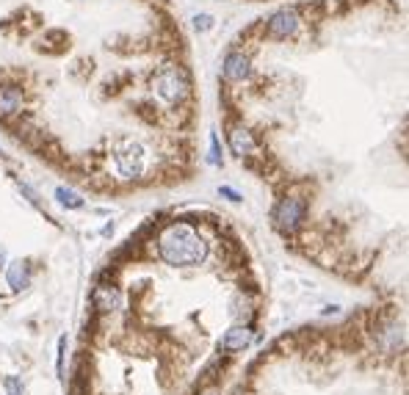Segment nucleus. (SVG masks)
Listing matches in <instances>:
<instances>
[{
  "label": "nucleus",
  "instance_id": "obj_1",
  "mask_svg": "<svg viewBox=\"0 0 409 395\" xmlns=\"http://www.w3.org/2000/svg\"><path fill=\"white\" fill-rule=\"evenodd\" d=\"M158 251L164 257L166 265L174 268H191L202 265L208 257V243L205 238L196 235L188 224H169L158 235Z\"/></svg>",
  "mask_w": 409,
  "mask_h": 395
},
{
  "label": "nucleus",
  "instance_id": "obj_2",
  "mask_svg": "<svg viewBox=\"0 0 409 395\" xmlns=\"http://www.w3.org/2000/svg\"><path fill=\"white\" fill-rule=\"evenodd\" d=\"M188 78L177 67H164L153 75V91L166 102H183L188 97Z\"/></svg>",
  "mask_w": 409,
  "mask_h": 395
},
{
  "label": "nucleus",
  "instance_id": "obj_3",
  "mask_svg": "<svg viewBox=\"0 0 409 395\" xmlns=\"http://www.w3.org/2000/svg\"><path fill=\"white\" fill-rule=\"evenodd\" d=\"M114 163H116V171H119L125 180L141 177V171H144V150H141V144L130 141V144H125L122 150H116Z\"/></svg>",
  "mask_w": 409,
  "mask_h": 395
},
{
  "label": "nucleus",
  "instance_id": "obj_4",
  "mask_svg": "<svg viewBox=\"0 0 409 395\" xmlns=\"http://www.w3.org/2000/svg\"><path fill=\"white\" fill-rule=\"evenodd\" d=\"M304 216V202L299 196H285L279 199V205L274 208V224L282 230V233H293L299 227Z\"/></svg>",
  "mask_w": 409,
  "mask_h": 395
},
{
  "label": "nucleus",
  "instance_id": "obj_5",
  "mask_svg": "<svg viewBox=\"0 0 409 395\" xmlns=\"http://www.w3.org/2000/svg\"><path fill=\"white\" fill-rule=\"evenodd\" d=\"M296 28H299V14L293 8H279L268 20V36H274V39H288L296 33Z\"/></svg>",
  "mask_w": 409,
  "mask_h": 395
},
{
  "label": "nucleus",
  "instance_id": "obj_6",
  "mask_svg": "<svg viewBox=\"0 0 409 395\" xmlns=\"http://www.w3.org/2000/svg\"><path fill=\"white\" fill-rule=\"evenodd\" d=\"M373 340H376V348H379V351L393 354V351L404 348L407 334H404V326H401V323H387V326H382L379 332H373Z\"/></svg>",
  "mask_w": 409,
  "mask_h": 395
},
{
  "label": "nucleus",
  "instance_id": "obj_7",
  "mask_svg": "<svg viewBox=\"0 0 409 395\" xmlns=\"http://www.w3.org/2000/svg\"><path fill=\"white\" fill-rule=\"evenodd\" d=\"M91 302L100 313H111L119 307V291L114 285H97L94 293H91Z\"/></svg>",
  "mask_w": 409,
  "mask_h": 395
},
{
  "label": "nucleus",
  "instance_id": "obj_8",
  "mask_svg": "<svg viewBox=\"0 0 409 395\" xmlns=\"http://www.w3.org/2000/svg\"><path fill=\"white\" fill-rule=\"evenodd\" d=\"M252 340H254V334H252L249 326H233V329L224 334L222 348H224V351H244V348L252 346Z\"/></svg>",
  "mask_w": 409,
  "mask_h": 395
},
{
  "label": "nucleus",
  "instance_id": "obj_9",
  "mask_svg": "<svg viewBox=\"0 0 409 395\" xmlns=\"http://www.w3.org/2000/svg\"><path fill=\"white\" fill-rule=\"evenodd\" d=\"M224 78L236 80V83L249 78V59H246L244 53H230L224 59Z\"/></svg>",
  "mask_w": 409,
  "mask_h": 395
},
{
  "label": "nucleus",
  "instance_id": "obj_10",
  "mask_svg": "<svg viewBox=\"0 0 409 395\" xmlns=\"http://www.w3.org/2000/svg\"><path fill=\"white\" fill-rule=\"evenodd\" d=\"M6 279H8L11 291H22V288H28V282H31V268H28V263H22V260L8 263V268H6Z\"/></svg>",
  "mask_w": 409,
  "mask_h": 395
},
{
  "label": "nucleus",
  "instance_id": "obj_11",
  "mask_svg": "<svg viewBox=\"0 0 409 395\" xmlns=\"http://www.w3.org/2000/svg\"><path fill=\"white\" fill-rule=\"evenodd\" d=\"M230 150H233V155H238V158L249 155V153L254 150L252 133L244 130V127H233V130H230Z\"/></svg>",
  "mask_w": 409,
  "mask_h": 395
},
{
  "label": "nucleus",
  "instance_id": "obj_12",
  "mask_svg": "<svg viewBox=\"0 0 409 395\" xmlns=\"http://www.w3.org/2000/svg\"><path fill=\"white\" fill-rule=\"evenodd\" d=\"M22 108V94L17 88H0V116H11Z\"/></svg>",
  "mask_w": 409,
  "mask_h": 395
},
{
  "label": "nucleus",
  "instance_id": "obj_13",
  "mask_svg": "<svg viewBox=\"0 0 409 395\" xmlns=\"http://www.w3.org/2000/svg\"><path fill=\"white\" fill-rule=\"evenodd\" d=\"M56 199H59L64 208H70V210L83 208V196L81 194H75V191H70V188H56Z\"/></svg>",
  "mask_w": 409,
  "mask_h": 395
},
{
  "label": "nucleus",
  "instance_id": "obj_14",
  "mask_svg": "<svg viewBox=\"0 0 409 395\" xmlns=\"http://www.w3.org/2000/svg\"><path fill=\"white\" fill-rule=\"evenodd\" d=\"M64 354H67V337H59V351H56V373L64 382Z\"/></svg>",
  "mask_w": 409,
  "mask_h": 395
},
{
  "label": "nucleus",
  "instance_id": "obj_15",
  "mask_svg": "<svg viewBox=\"0 0 409 395\" xmlns=\"http://www.w3.org/2000/svg\"><path fill=\"white\" fill-rule=\"evenodd\" d=\"M194 28L196 31H210L213 28V17L210 14H196L194 17Z\"/></svg>",
  "mask_w": 409,
  "mask_h": 395
},
{
  "label": "nucleus",
  "instance_id": "obj_16",
  "mask_svg": "<svg viewBox=\"0 0 409 395\" xmlns=\"http://www.w3.org/2000/svg\"><path fill=\"white\" fill-rule=\"evenodd\" d=\"M6 395H22V382L17 376H8L6 379Z\"/></svg>",
  "mask_w": 409,
  "mask_h": 395
},
{
  "label": "nucleus",
  "instance_id": "obj_17",
  "mask_svg": "<svg viewBox=\"0 0 409 395\" xmlns=\"http://www.w3.org/2000/svg\"><path fill=\"white\" fill-rule=\"evenodd\" d=\"M210 163H213V166H219V163H222V155H219V139H216V133L210 136Z\"/></svg>",
  "mask_w": 409,
  "mask_h": 395
},
{
  "label": "nucleus",
  "instance_id": "obj_18",
  "mask_svg": "<svg viewBox=\"0 0 409 395\" xmlns=\"http://www.w3.org/2000/svg\"><path fill=\"white\" fill-rule=\"evenodd\" d=\"M219 191H222V196H227L230 202H241V194H238V191H233V188H227V185H222Z\"/></svg>",
  "mask_w": 409,
  "mask_h": 395
},
{
  "label": "nucleus",
  "instance_id": "obj_19",
  "mask_svg": "<svg viewBox=\"0 0 409 395\" xmlns=\"http://www.w3.org/2000/svg\"><path fill=\"white\" fill-rule=\"evenodd\" d=\"M3 260H6V251H3V246H0V268H3Z\"/></svg>",
  "mask_w": 409,
  "mask_h": 395
},
{
  "label": "nucleus",
  "instance_id": "obj_20",
  "mask_svg": "<svg viewBox=\"0 0 409 395\" xmlns=\"http://www.w3.org/2000/svg\"><path fill=\"white\" fill-rule=\"evenodd\" d=\"M208 395H216V393H208Z\"/></svg>",
  "mask_w": 409,
  "mask_h": 395
}]
</instances>
